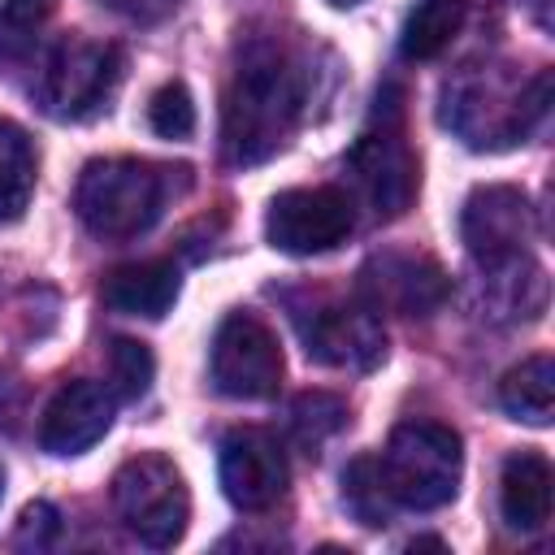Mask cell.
<instances>
[{
    "label": "cell",
    "mask_w": 555,
    "mask_h": 555,
    "mask_svg": "<svg viewBox=\"0 0 555 555\" xmlns=\"http://www.w3.org/2000/svg\"><path fill=\"white\" fill-rule=\"evenodd\" d=\"M308 108V65L278 39L260 35L238 48L225 104L221 147L230 165H260L282 152Z\"/></svg>",
    "instance_id": "obj_1"
},
{
    "label": "cell",
    "mask_w": 555,
    "mask_h": 555,
    "mask_svg": "<svg viewBox=\"0 0 555 555\" xmlns=\"http://www.w3.org/2000/svg\"><path fill=\"white\" fill-rule=\"evenodd\" d=\"M546 108H551V69L525 78L512 61L486 56V61H464L442 82L438 117L468 147L503 152L525 143L546 121Z\"/></svg>",
    "instance_id": "obj_2"
},
{
    "label": "cell",
    "mask_w": 555,
    "mask_h": 555,
    "mask_svg": "<svg viewBox=\"0 0 555 555\" xmlns=\"http://www.w3.org/2000/svg\"><path fill=\"white\" fill-rule=\"evenodd\" d=\"M169 173L173 169L152 165V160H134V156L91 160L78 173L74 212L95 238H108V243L134 238V234L152 230L156 217L165 212V199L173 186Z\"/></svg>",
    "instance_id": "obj_3"
},
{
    "label": "cell",
    "mask_w": 555,
    "mask_h": 555,
    "mask_svg": "<svg viewBox=\"0 0 555 555\" xmlns=\"http://www.w3.org/2000/svg\"><path fill=\"white\" fill-rule=\"evenodd\" d=\"M377 473L395 507L434 512L451 503L460 490V473H464L460 434L438 421H403L386 438Z\"/></svg>",
    "instance_id": "obj_4"
},
{
    "label": "cell",
    "mask_w": 555,
    "mask_h": 555,
    "mask_svg": "<svg viewBox=\"0 0 555 555\" xmlns=\"http://www.w3.org/2000/svg\"><path fill=\"white\" fill-rule=\"evenodd\" d=\"M121 48L65 35L39 65L35 78V104L56 121H87L108 108V100L121 87Z\"/></svg>",
    "instance_id": "obj_5"
},
{
    "label": "cell",
    "mask_w": 555,
    "mask_h": 555,
    "mask_svg": "<svg viewBox=\"0 0 555 555\" xmlns=\"http://www.w3.org/2000/svg\"><path fill=\"white\" fill-rule=\"evenodd\" d=\"M113 512L143 546L165 551L186 533L191 494L173 460L143 451L113 473Z\"/></svg>",
    "instance_id": "obj_6"
},
{
    "label": "cell",
    "mask_w": 555,
    "mask_h": 555,
    "mask_svg": "<svg viewBox=\"0 0 555 555\" xmlns=\"http://www.w3.org/2000/svg\"><path fill=\"white\" fill-rule=\"evenodd\" d=\"M291 321L299 330V343L308 360L330 369H373L386 356V330L382 317L356 295V299H330L317 295L308 304H291Z\"/></svg>",
    "instance_id": "obj_7"
},
{
    "label": "cell",
    "mask_w": 555,
    "mask_h": 555,
    "mask_svg": "<svg viewBox=\"0 0 555 555\" xmlns=\"http://www.w3.org/2000/svg\"><path fill=\"white\" fill-rule=\"evenodd\" d=\"M347 182L356 191V199L377 217V221H395L408 212V204L416 199V156L399 130V108L390 113V121L382 117V126H369L351 152L343 156Z\"/></svg>",
    "instance_id": "obj_8"
},
{
    "label": "cell",
    "mask_w": 555,
    "mask_h": 555,
    "mask_svg": "<svg viewBox=\"0 0 555 555\" xmlns=\"http://www.w3.org/2000/svg\"><path fill=\"white\" fill-rule=\"evenodd\" d=\"M356 204L338 186H291L264 212V238L286 256H321L347 243Z\"/></svg>",
    "instance_id": "obj_9"
},
{
    "label": "cell",
    "mask_w": 555,
    "mask_h": 555,
    "mask_svg": "<svg viewBox=\"0 0 555 555\" xmlns=\"http://www.w3.org/2000/svg\"><path fill=\"white\" fill-rule=\"evenodd\" d=\"M212 386L230 399H269L282 386V347L251 312H230L212 334Z\"/></svg>",
    "instance_id": "obj_10"
},
{
    "label": "cell",
    "mask_w": 555,
    "mask_h": 555,
    "mask_svg": "<svg viewBox=\"0 0 555 555\" xmlns=\"http://www.w3.org/2000/svg\"><path fill=\"white\" fill-rule=\"evenodd\" d=\"M356 295L382 317H429L447 304L451 295V278L442 273V264L434 256L421 251H377L364 260Z\"/></svg>",
    "instance_id": "obj_11"
},
{
    "label": "cell",
    "mask_w": 555,
    "mask_h": 555,
    "mask_svg": "<svg viewBox=\"0 0 555 555\" xmlns=\"http://www.w3.org/2000/svg\"><path fill=\"white\" fill-rule=\"evenodd\" d=\"M533 234H538V217H533V204H529V195L520 186L490 182V186H477L464 199L460 238H464L473 260H494V256L529 251Z\"/></svg>",
    "instance_id": "obj_12"
},
{
    "label": "cell",
    "mask_w": 555,
    "mask_h": 555,
    "mask_svg": "<svg viewBox=\"0 0 555 555\" xmlns=\"http://www.w3.org/2000/svg\"><path fill=\"white\" fill-rule=\"evenodd\" d=\"M221 490L238 512H269L286 494V455L264 429H234L221 442Z\"/></svg>",
    "instance_id": "obj_13"
},
{
    "label": "cell",
    "mask_w": 555,
    "mask_h": 555,
    "mask_svg": "<svg viewBox=\"0 0 555 555\" xmlns=\"http://www.w3.org/2000/svg\"><path fill=\"white\" fill-rule=\"evenodd\" d=\"M117 412V395L113 386L95 382V377H74L65 382L52 403L43 408L39 421V447L48 455H82L87 447H95Z\"/></svg>",
    "instance_id": "obj_14"
},
{
    "label": "cell",
    "mask_w": 555,
    "mask_h": 555,
    "mask_svg": "<svg viewBox=\"0 0 555 555\" xmlns=\"http://www.w3.org/2000/svg\"><path fill=\"white\" fill-rule=\"evenodd\" d=\"M477 308L486 321L494 325H520V321H538L546 312V269L529 256H494V260H477Z\"/></svg>",
    "instance_id": "obj_15"
},
{
    "label": "cell",
    "mask_w": 555,
    "mask_h": 555,
    "mask_svg": "<svg viewBox=\"0 0 555 555\" xmlns=\"http://www.w3.org/2000/svg\"><path fill=\"white\" fill-rule=\"evenodd\" d=\"M178 269L169 260H134V264H121L104 278L100 286V299L104 308L121 312V317H143V321H160L173 299H178Z\"/></svg>",
    "instance_id": "obj_16"
},
{
    "label": "cell",
    "mask_w": 555,
    "mask_h": 555,
    "mask_svg": "<svg viewBox=\"0 0 555 555\" xmlns=\"http://www.w3.org/2000/svg\"><path fill=\"white\" fill-rule=\"evenodd\" d=\"M499 512L507 529L538 533L551 520V464L538 451H516L499 477Z\"/></svg>",
    "instance_id": "obj_17"
},
{
    "label": "cell",
    "mask_w": 555,
    "mask_h": 555,
    "mask_svg": "<svg viewBox=\"0 0 555 555\" xmlns=\"http://www.w3.org/2000/svg\"><path fill=\"white\" fill-rule=\"evenodd\" d=\"M499 403L516 421L546 425L551 412H555V364H551V356H529L516 369H507L503 382H499Z\"/></svg>",
    "instance_id": "obj_18"
},
{
    "label": "cell",
    "mask_w": 555,
    "mask_h": 555,
    "mask_svg": "<svg viewBox=\"0 0 555 555\" xmlns=\"http://www.w3.org/2000/svg\"><path fill=\"white\" fill-rule=\"evenodd\" d=\"M468 0H416L403 30H399V52L408 61H434L464 26Z\"/></svg>",
    "instance_id": "obj_19"
},
{
    "label": "cell",
    "mask_w": 555,
    "mask_h": 555,
    "mask_svg": "<svg viewBox=\"0 0 555 555\" xmlns=\"http://www.w3.org/2000/svg\"><path fill=\"white\" fill-rule=\"evenodd\" d=\"M35 195V147L26 130L0 117V221H17Z\"/></svg>",
    "instance_id": "obj_20"
},
{
    "label": "cell",
    "mask_w": 555,
    "mask_h": 555,
    "mask_svg": "<svg viewBox=\"0 0 555 555\" xmlns=\"http://www.w3.org/2000/svg\"><path fill=\"white\" fill-rule=\"evenodd\" d=\"M343 503L369 529H377V525L390 520V507L395 503H390V494L382 486V473H377V460L373 455H360V460L347 464V473H343Z\"/></svg>",
    "instance_id": "obj_21"
},
{
    "label": "cell",
    "mask_w": 555,
    "mask_h": 555,
    "mask_svg": "<svg viewBox=\"0 0 555 555\" xmlns=\"http://www.w3.org/2000/svg\"><path fill=\"white\" fill-rule=\"evenodd\" d=\"M56 0H0V61H22L43 35Z\"/></svg>",
    "instance_id": "obj_22"
},
{
    "label": "cell",
    "mask_w": 555,
    "mask_h": 555,
    "mask_svg": "<svg viewBox=\"0 0 555 555\" xmlns=\"http://www.w3.org/2000/svg\"><path fill=\"white\" fill-rule=\"evenodd\" d=\"M343 421H347V408H343L338 395L308 390V395H299V399L291 403V429H295V442L308 447V455H312L334 429H343Z\"/></svg>",
    "instance_id": "obj_23"
},
{
    "label": "cell",
    "mask_w": 555,
    "mask_h": 555,
    "mask_svg": "<svg viewBox=\"0 0 555 555\" xmlns=\"http://www.w3.org/2000/svg\"><path fill=\"white\" fill-rule=\"evenodd\" d=\"M108 369H113V395L139 399V395H147V386H152L156 360H152L147 343H139V338H113V347H108Z\"/></svg>",
    "instance_id": "obj_24"
},
{
    "label": "cell",
    "mask_w": 555,
    "mask_h": 555,
    "mask_svg": "<svg viewBox=\"0 0 555 555\" xmlns=\"http://www.w3.org/2000/svg\"><path fill=\"white\" fill-rule=\"evenodd\" d=\"M147 126L160 139H186L195 130V100L182 82H165L147 100Z\"/></svg>",
    "instance_id": "obj_25"
},
{
    "label": "cell",
    "mask_w": 555,
    "mask_h": 555,
    "mask_svg": "<svg viewBox=\"0 0 555 555\" xmlns=\"http://www.w3.org/2000/svg\"><path fill=\"white\" fill-rule=\"evenodd\" d=\"M56 533H61V512L52 507V503H30L26 512H22V520H17V546H52L56 542Z\"/></svg>",
    "instance_id": "obj_26"
},
{
    "label": "cell",
    "mask_w": 555,
    "mask_h": 555,
    "mask_svg": "<svg viewBox=\"0 0 555 555\" xmlns=\"http://www.w3.org/2000/svg\"><path fill=\"white\" fill-rule=\"evenodd\" d=\"M108 13L126 17V22H139V26H152V22H165L182 0H100Z\"/></svg>",
    "instance_id": "obj_27"
},
{
    "label": "cell",
    "mask_w": 555,
    "mask_h": 555,
    "mask_svg": "<svg viewBox=\"0 0 555 555\" xmlns=\"http://www.w3.org/2000/svg\"><path fill=\"white\" fill-rule=\"evenodd\" d=\"M525 4L533 9V17H538V22H546V9H551V0H525Z\"/></svg>",
    "instance_id": "obj_28"
},
{
    "label": "cell",
    "mask_w": 555,
    "mask_h": 555,
    "mask_svg": "<svg viewBox=\"0 0 555 555\" xmlns=\"http://www.w3.org/2000/svg\"><path fill=\"white\" fill-rule=\"evenodd\" d=\"M330 4H338V9H343V4H360V0H330Z\"/></svg>",
    "instance_id": "obj_29"
},
{
    "label": "cell",
    "mask_w": 555,
    "mask_h": 555,
    "mask_svg": "<svg viewBox=\"0 0 555 555\" xmlns=\"http://www.w3.org/2000/svg\"><path fill=\"white\" fill-rule=\"evenodd\" d=\"M0 494H4V473H0Z\"/></svg>",
    "instance_id": "obj_30"
}]
</instances>
